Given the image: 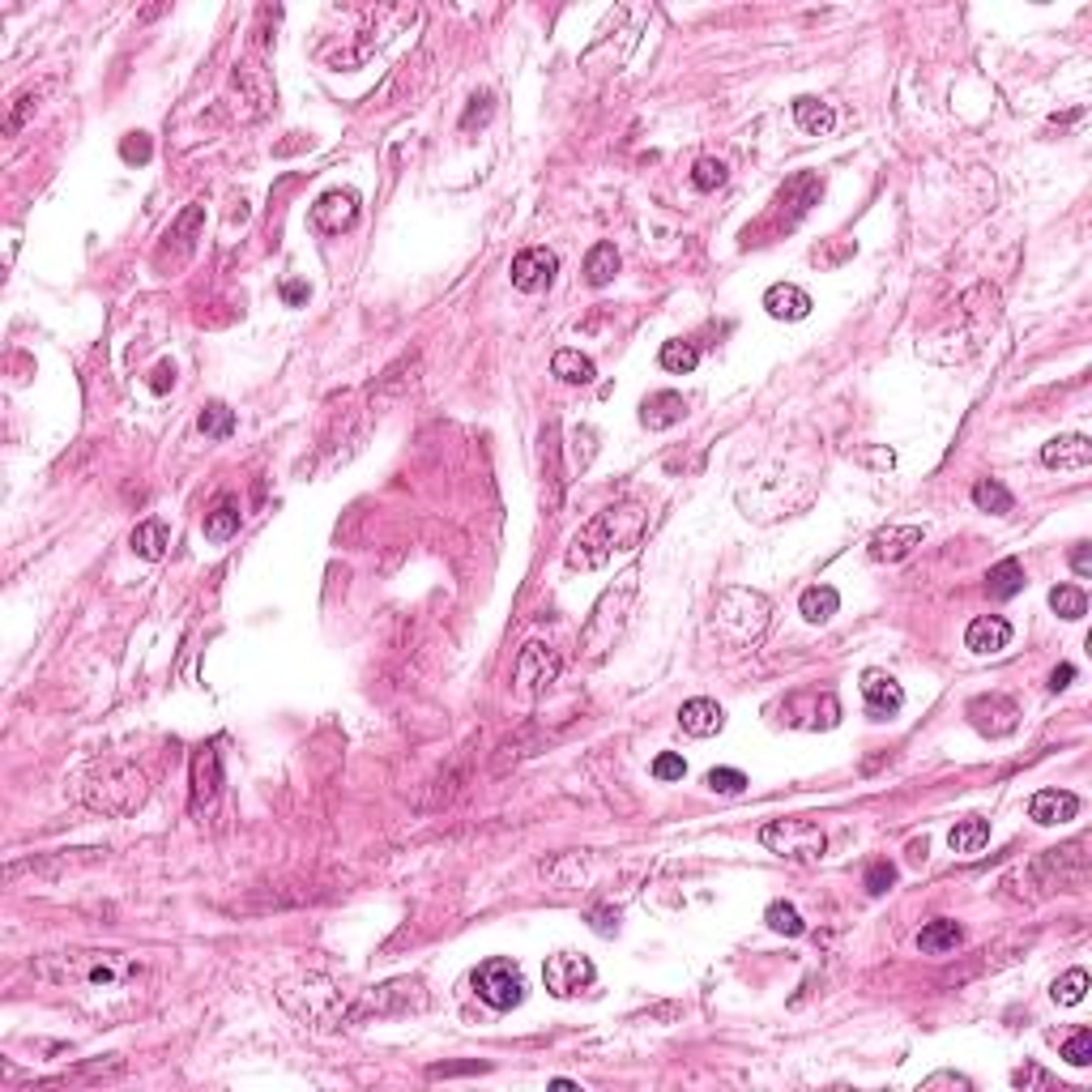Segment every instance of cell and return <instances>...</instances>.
<instances>
[{"label": "cell", "mask_w": 1092, "mask_h": 1092, "mask_svg": "<svg viewBox=\"0 0 1092 1092\" xmlns=\"http://www.w3.org/2000/svg\"><path fill=\"white\" fill-rule=\"evenodd\" d=\"M34 973L73 990L86 1007L103 1016L124 1011L141 990V964L124 952H56L34 964Z\"/></svg>", "instance_id": "cell-1"}, {"label": "cell", "mask_w": 1092, "mask_h": 1092, "mask_svg": "<svg viewBox=\"0 0 1092 1092\" xmlns=\"http://www.w3.org/2000/svg\"><path fill=\"white\" fill-rule=\"evenodd\" d=\"M615 274H619L615 244H594V248H589V257H585V282L589 286H606Z\"/></svg>", "instance_id": "cell-30"}, {"label": "cell", "mask_w": 1092, "mask_h": 1092, "mask_svg": "<svg viewBox=\"0 0 1092 1092\" xmlns=\"http://www.w3.org/2000/svg\"><path fill=\"white\" fill-rule=\"evenodd\" d=\"M201 432L209 440H226L230 432H236V410H226L222 402H213L201 410Z\"/></svg>", "instance_id": "cell-36"}, {"label": "cell", "mask_w": 1092, "mask_h": 1092, "mask_svg": "<svg viewBox=\"0 0 1092 1092\" xmlns=\"http://www.w3.org/2000/svg\"><path fill=\"white\" fill-rule=\"evenodd\" d=\"M986 589H990V598H998V602L1016 598L1020 589H1025V568H1020V560H1002V564H994L990 577H986Z\"/></svg>", "instance_id": "cell-28"}, {"label": "cell", "mask_w": 1092, "mask_h": 1092, "mask_svg": "<svg viewBox=\"0 0 1092 1092\" xmlns=\"http://www.w3.org/2000/svg\"><path fill=\"white\" fill-rule=\"evenodd\" d=\"M470 103H474V107H470V112H465V120H461V129H474V124H482V120H487V116H491V95H474Z\"/></svg>", "instance_id": "cell-45"}, {"label": "cell", "mask_w": 1092, "mask_h": 1092, "mask_svg": "<svg viewBox=\"0 0 1092 1092\" xmlns=\"http://www.w3.org/2000/svg\"><path fill=\"white\" fill-rule=\"evenodd\" d=\"M1071 568L1080 572V577H1092V547H1076V555H1071Z\"/></svg>", "instance_id": "cell-49"}, {"label": "cell", "mask_w": 1092, "mask_h": 1092, "mask_svg": "<svg viewBox=\"0 0 1092 1092\" xmlns=\"http://www.w3.org/2000/svg\"><path fill=\"white\" fill-rule=\"evenodd\" d=\"M990 840V819H981V815H969V819H960L952 836H947V845H952L956 853H977L981 845Z\"/></svg>", "instance_id": "cell-29"}, {"label": "cell", "mask_w": 1092, "mask_h": 1092, "mask_svg": "<svg viewBox=\"0 0 1092 1092\" xmlns=\"http://www.w3.org/2000/svg\"><path fill=\"white\" fill-rule=\"evenodd\" d=\"M657 359H661V367H666V371L687 375V371H695V363H700V350H695L691 342H666Z\"/></svg>", "instance_id": "cell-35"}, {"label": "cell", "mask_w": 1092, "mask_h": 1092, "mask_svg": "<svg viewBox=\"0 0 1092 1092\" xmlns=\"http://www.w3.org/2000/svg\"><path fill=\"white\" fill-rule=\"evenodd\" d=\"M764 312L773 320H802V316H811V295L794 282H777L764 291Z\"/></svg>", "instance_id": "cell-19"}, {"label": "cell", "mask_w": 1092, "mask_h": 1092, "mask_svg": "<svg viewBox=\"0 0 1092 1092\" xmlns=\"http://www.w3.org/2000/svg\"><path fill=\"white\" fill-rule=\"evenodd\" d=\"M798 611H802V619H807V623H828L840 611V594H836L832 585H811L807 594L798 598Z\"/></svg>", "instance_id": "cell-26"}, {"label": "cell", "mask_w": 1092, "mask_h": 1092, "mask_svg": "<svg viewBox=\"0 0 1092 1092\" xmlns=\"http://www.w3.org/2000/svg\"><path fill=\"white\" fill-rule=\"evenodd\" d=\"M678 726H683V734H691V739H713V734H722V726H726V709L718 700L695 695V700L678 709Z\"/></svg>", "instance_id": "cell-17"}, {"label": "cell", "mask_w": 1092, "mask_h": 1092, "mask_svg": "<svg viewBox=\"0 0 1092 1092\" xmlns=\"http://www.w3.org/2000/svg\"><path fill=\"white\" fill-rule=\"evenodd\" d=\"M964 644H969L973 653H1002L1011 644V623L1007 619H998V615H981L969 623V632H964Z\"/></svg>", "instance_id": "cell-22"}, {"label": "cell", "mask_w": 1092, "mask_h": 1092, "mask_svg": "<svg viewBox=\"0 0 1092 1092\" xmlns=\"http://www.w3.org/2000/svg\"><path fill=\"white\" fill-rule=\"evenodd\" d=\"M973 504L981 508V512H1011L1016 508V499H1011V491L1002 487V482H994V478H977V487H973Z\"/></svg>", "instance_id": "cell-32"}, {"label": "cell", "mask_w": 1092, "mask_h": 1092, "mask_svg": "<svg viewBox=\"0 0 1092 1092\" xmlns=\"http://www.w3.org/2000/svg\"><path fill=\"white\" fill-rule=\"evenodd\" d=\"M150 154H154V146H150L146 133H129V137L120 141V158H124V163H150Z\"/></svg>", "instance_id": "cell-42"}, {"label": "cell", "mask_w": 1092, "mask_h": 1092, "mask_svg": "<svg viewBox=\"0 0 1092 1092\" xmlns=\"http://www.w3.org/2000/svg\"><path fill=\"white\" fill-rule=\"evenodd\" d=\"M863 700H867L871 722H888V718H897L901 713L905 687L888 670H863Z\"/></svg>", "instance_id": "cell-13"}, {"label": "cell", "mask_w": 1092, "mask_h": 1092, "mask_svg": "<svg viewBox=\"0 0 1092 1092\" xmlns=\"http://www.w3.org/2000/svg\"><path fill=\"white\" fill-rule=\"evenodd\" d=\"M589 926H594L602 939H615V935H619V909H611V905L589 909Z\"/></svg>", "instance_id": "cell-43"}, {"label": "cell", "mask_w": 1092, "mask_h": 1092, "mask_svg": "<svg viewBox=\"0 0 1092 1092\" xmlns=\"http://www.w3.org/2000/svg\"><path fill=\"white\" fill-rule=\"evenodd\" d=\"M653 777L657 781H683L687 777L683 756H678V751H661V756L653 760Z\"/></svg>", "instance_id": "cell-41"}, {"label": "cell", "mask_w": 1092, "mask_h": 1092, "mask_svg": "<svg viewBox=\"0 0 1092 1092\" xmlns=\"http://www.w3.org/2000/svg\"><path fill=\"white\" fill-rule=\"evenodd\" d=\"M594 977H598L594 960L581 956V952H555L547 960V969H542V981H547V990L555 998H577L581 990L594 986Z\"/></svg>", "instance_id": "cell-10"}, {"label": "cell", "mask_w": 1092, "mask_h": 1092, "mask_svg": "<svg viewBox=\"0 0 1092 1092\" xmlns=\"http://www.w3.org/2000/svg\"><path fill=\"white\" fill-rule=\"evenodd\" d=\"M1054 1002H1063V1007H1076V1002H1084V994H1088V973L1084 969H1071V973H1063L1059 981H1054Z\"/></svg>", "instance_id": "cell-37"}, {"label": "cell", "mask_w": 1092, "mask_h": 1092, "mask_svg": "<svg viewBox=\"0 0 1092 1092\" xmlns=\"http://www.w3.org/2000/svg\"><path fill=\"white\" fill-rule=\"evenodd\" d=\"M811 478L807 474H794L785 465H773L751 478V487L739 491V508L751 516V521H781V516H794L811 504Z\"/></svg>", "instance_id": "cell-5"}, {"label": "cell", "mask_w": 1092, "mask_h": 1092, "mask_svg": "<svg viewBox=\"0 0 1092 1092\" xmlns=\"http://www.w3.org/2000/svg\"><path fill=\"white\" fill-rule=\"evenodd\" d=\"M1042 461L1050 465V470H1088L1092 465V440L1088 436H1054L1042 449Z\"/></svg>", "instance_id": "cell-18"}, {"label": "cell", "mask_w": 1092, "mask_h": 1092, "mask_svg": "<svg viewBox=\"0 0 1092 1092\" xmlns=\"http://www.w3.org/2000/svg\"><path fill=\"white\" fill-rule=\"evenodd\" d=\"M687 415V402H683V393H653V398H644L640 402V423L649 427V432H666V427L674 423H683Z\"/></svg>", "instance_id": "cell-20"}, {"label": "cell", "mask_w": 1092, "mask_h": 1092, "mask_svg": "<svg viewBox=\"0 0 1092 1092\" xmlns=\"http://www.w3.org/2000/svg\"><path fill=\"white\" fill-rule=\"evenodd\" d=\"M171 384H175V367H171V363H158L154 375H150V388H154V393H167Z\"/></svg>", "instance_id": "cell-47"}, {"label": "cell", "mask_w": 1092, "mask_h": 1092, "mask_svg": "<svg viewBox=\"0 0 1092 1092\" xmlns=\"http://www.w3.org/2000/svg\"><path fill=\"white\" fill-rule=\"evenodd\" d=\"M1063 1059L1071 1063V1067H1088L1092 1063V1033L1088 1029H1076L1063 1042Z\"/></svg>", "instance_id": "cell-39"}, {"label": "cell", "mask_w": 1092, "mask_h": 1092, "mask_svg": "<svg viewBox=\"0 0 1092 1092\" xmlns=\"http://www.w3.org/2000/svg\"><path fill=\"white\" fill-rule=\"evenodd\" d=\"M644 529H649V512L640 504H615L598 512L577 538L568 547V568H602L615 551H632L640 547Z\"/></svg>", "instance_id": "cell-2"}, {"label": "cell", "mask_w": 1092, "mask_h": 1092, "mask_svg": "<svg viewBox=\"0 0 1092 1092\" xmlns=\"http://www.w3.org/2000/svg\"><path fill=\"white\" fill-rule=\"evenodd\" d=\"M240 533V508L230 499H218V508L205 512V538L209 542H226Z\"/></svg>", "instance_id": "cell-31"}, {"label": "cell", "mask_w": 1092, "mask_h": 1092, "mask_svg": "<svg viewBox=\"0 0 1092 1092\" xmlns=\"http://www.w3.org/2000/svg\"><path fill=\"white\" fill-rule=\"evenodd\" d=\"M892 884H897V867H892V863H875L867 871V892H871V897H884Z\"/></svg>", "instance_id": "cell-44"}, {"label": "cell", "mask_w": 1092, "mask_h": 1092, "mask_svg": "<svg viewBox=\"0 0 1092 1092\" xmlns=\"http://www.w3.org/2000/svg\"><path fill=\"white\" fill-rule=\"evenodd\" d=\"M760 840H764V849H773L785 863H802V867L819 863L823 849H828V836H823V828L811 819H777L760 832Z\"/></svg>", "instance_id": "cell-7"}, {"label": "cell", "mask_w": 1092, "mask_h": 1092, "mask_svg": "<svg viewBox=\"0 0 1092 1092\" xmlns=\"http://www.w3.org/2000/svg\"><path fill=\"white\" fill-rule=\"evenodd\" d=\"M82 802L91 811H103V815H129L137 811L141 802L150 794V781L141 773L137 764L129 760H99L82 773V785H77Z\"/></svg>", "instance_id": "cell-4"}, {"label": "cell", "mask_w": 1092, "mask_h": 1092, "mask_svg": "<svg viewBox=\"0 0 1092 1092\" xmlns=\"http://www.w3.org/2000/svg\"><path fill=\"white\" fill-rule=\"evenodd\" d=\"M691 184L700 188V192L722 188L726 184V163H722V158H700V163L691 167Z\"/></svg>", "instance_id": "cell-38"}, {"label": "cell", "mask_w": 1092, "mask_h": 1092, "mask_svg": "<svg viewBox=\"0 0 1092 1092\" xmlns=\"http://www.w3.org/2000/svg\"><path fill=\"white\" fill-rule=\"evenodd\" d=\"M222 790V760L213 747H201L192 756V811H205Z\"/></svg>", "instance_id": "cell-15"}, {"label": "cell", "mask_w": 1092, "mask_h": 1092, "mask_svg": "<svg viewBox=\"0 0 1092 1092\" xmlns=\"http://www.w3.org/2000/svg\"><path fill=\"white\" fill-rule=\"evenodd\" d=\"M960 926L952 918H935L930 926H922V935H918V947L926 956H943V952H956L960 947Z\"/></svg>", "instance_id": "cell-25"}, {"label": "cell", "mask_w": 1092, "mask_h": 1092, "mask_svg": "<svg viewBox=\"0 0 1092 1092\" xmlns=\"http://www.w3.org/2000/svg\"><path fill=\"white\" fill-rule=\"evenodd\" d=\"M922 538H926L922 525H888L871 538V560L875 564H897L913 547H922Z\"/></svg>", "instance_id": "cell-16"}, {"label": "cell", "mask_w": 1092, "mask_h": 1092, "mask_svg": "<svg viewBox=\"0 0 1092 1092\" xmlns=\"http://www.w3.org/2000/svg\"><path fill=\"white\" fill-rule=\"evenodd\" d=\"M764 922H768V930H777V935H790V939H798L802 930H807V922L798 918V909H794L790 901H773V905H768Z\"/></svg>", "instance_id": "cell-34"}, {"label": "cell", "mask_w": 1092, "mask_h": 1092, "mask_svg": "<svg viewBox=\"0 0 1092 1092\" xmlns=\"http://www.w3.org/2000/svg\"><path fill=\"white\" fill-rule=\"evenodd\" d=\"M1029 815L1037 823H1046V828H1054V823H1067V819L1080 815V798L1067 794V790H1037L1033 802H1029Z\"/></svg>", "instance_id": "cell-21"}, {"label": "cell", "mask_w": 1092, "mask_h": 1092, "mask_svg": "<svg viewBox=\"0 0 1092 1092\" xmlns=\"http://www.w3.org/2000/svg\"><path fill=\"white\" fill-rule=\"evenodd\" d=\"M636 589H640V585H636V568H628V572H623V577L598 598L594 615H589V623H585V636H581L589 661H602L606 649H615V636L623 632V623H628V611H632V602H636Z\"/></svg>", "instance_id": "cell-6"}, {"label": "cell", "mask_w": 1092, "mask_h": 1092, "mask_svg": "<svg viewBox=\"0 0 1092 1092\" xmlns=\"http://www.w3.org/2000/svg\"><path fill=\"white\" fill-rule=\"evenodd\" d=\"M282 299L291 303V308H299V303H308V286L303 282H282Z\"/></svg>", "instance_id": "cell-48"}, {"label": "cell", "mask_w": 1092, "mask_h": 1092, "mask_svg": "<svg viewBox=\"0 0 1092 1092\" xmlns=\"http://www.w3.org/2000/svg\"><path fill=\"white\" fill-rule=\"evenodd\" d=\"M863 461H871V465H884V470H892V461H897V457H892V453H863Z\"/></svg>", "instance_id": "cell-52"}, {"label": "cell", "mask_w": 1092, "mask_h": 1092, "mask_svg": "<svg viewBox=\"0 0 1092 1092\" xmlns=\"http://www.w3.org/2000/svg\"><path fill=\"white\" fill-rule=\"evenodd\" d=\"M133 551L141 555V560H150V564H158L167 555V547H171V529H167V521L163 516H150V521H141L137 529H133Z\"/></svg>", "instance_id": "cell-23"}, {"label": "cell", "mask_w": 1092, "mask_h": 1092, "mask_svg": "<svg viewBox=\"0 0 1092 1092\" xmlns=\"http://www.w3.org/2000/svg\"><path fill=\"white\" fill-rule=\"evenodd\" d=\"M705 785L713 794H743L747 790V777L739 773V768H713V773L705 777Z\"/></svg>", "instance_id": "cell-40"}, {"label": "cell", "mask_w": 1092, "mask_h": 1092, "mask_svg": "<svg viewBox=\"0 0 1092 1092\" xmlns=\"http://www.w3.org/2000/svg\"><path fill=\"white\" fill-rule=\"evenodd\" d=\"M768 619H773V602H768L760 589H747V585H730L718 594L713 602V615H709V636H718L722 649H756L768 632Z\"/></svg>", "instance_id": "cell-3"}, {"label": "cell", "mask_w": 1092, "mask_h": 1092, "mask_svg": "<svg viewBox=\"0 0 1092 1092\" xmlns=\"http://www.w3.org/2000/svg\"><path fill=\"white\" fill-rule=\"evenodd\" d=\"M794 120H798V129L802 133H811V137H823V133H832V124H836V112L823 99L815 95H802L794 99Z\"/></svg>", "instance_id": "cell-24"}, {"label": "cell", "mask_w": 1092, "mask_h": 1092, "mask_svg": "<svg viewBox=\"0 0 1092 1092\" xmlns=\"http://www.w3.org/2000/svg\"><path fill=\"white\" fill-rule=\"evenodd\" d=\"M1071 678H1076V666H1059V670L1050 674V691H1063V687L1071 683Z\"/></svg>", "instance_id": "cell-50"}, {"label": "cell", "mask_w": 1092, "mask_h": 1092, "mask_svg": "<svg viewBox=\"0 0 1092 1092\" xmlns=\"http://www.w3.org/2000/svg\"><path fill=\"white\" fill-rule=\"evenodd\" d=\"M555 270H560V261H555L551 248H525V253H516V261H512V286L521 295H538L551 286Z\"/></svg>", "instance_id": "cell-12"}, {"label": "cell", "mask_w": 1092, "mask_h": 1092, "mask_svg": "<svg viewBox=\"0 0 1092 1092\" xmlns=\"http://www.w3.org/2000/svg\"><path fill=\"white\" fill-rule=\"evenodd\" d=\"M922 1088H926V1092H930V1088H969V1080L956 1076V1071H939V1076L922 1080Z\"/></svg>", "instance_id": "cell-46"}, {"label": "cell", "mask_w": 1092, "mask_h": 1092, "mask_svg": "<svg viewBox=\"0 0 1092 1092\" xmlns=\"http://www.w3.org/2000/svg\"><path fill=\"white\" fill-rule=\"evenodd\" d=\"M1050 611L1059 615V619H1084V611H1088L1084 589H1076V585H1059V589H1050Z\"/></svg>", "instance_id": "cell-33"}, {"label": "cell", "mask_w": 1092, "mask_h": 1092, "mask_svg": "<svg viewBox=\"0 0 1092 1092\" xmlns=\"http://www.w3.org/2000/svg\"><path fill=\"white\" fill-rule=\"evenodd\" d=\"M474 990H478V998L487 1002V1007L512 1011L516 1002L525 998V973H521V964H516V960L495 956V960H487L474 973Z\"/></svg>", "instance_id": "cell-8"}, {"label": "cell", "mask_w": 1092, "mask_h": 1092, "mask_svg": "<svg viewBox=\"0 0 1092 1092\" xmlns=\"http://www.w3.org/2000/svg\"><path fill=\"white\" fill-rule=\"evenodd\" d=\"M564 670V657L551 649L542 640H529L521 653H516V666H512V683H516V695L521 700H538V695L560 678Z\"/></svg>", "instance_id": "cell-9"}, {"label": "cell", "mask_w": 1092, "mask_h": 1092, "mask_svg": "<svg viewBox=\"0 0 1092 1092\" xmlns=\"http://www.w3.org/2000/svg\"><path fill=\"white\" fill-rule=\"evenodd\" d=\"M1011 1080H1016V1084H1050V1080L1042 1076V1071H1033V1067H1029V1071H1016Z\"/></svg>", "instance_id": "cell-51"}, {"label": "cell", "mask_w": 1092, "mask_h": 1092, "mask_svg": "<svg viewBox=\"0 0 1092 1092\" xmlns=\"http://www.w3.org/2000/svg\"><path fill=\"white\" fill-rule=\"evenodd\" d=\"M969 722L981 730V734H990V739H1002V734H1011L1016 722H1020V709L1016 700H1007V695H977V700L969 705Z\"/></svg>", "instance_id": "cell-14"}, {"label": "cell", "mask_w": 1092, "mask_h": 1092, "mask_svg": "<svg viewBox=\"0 0 1092 1092\" xmlns=\"http://www.w3.org/2000/svg\"><path fill=\"white\" fill-rule=\"evenodd\" d=\"M354 218H359V196L350 188H333L312 205V226L320 236H342L346 226H354Z\"/></svg>", "instance_id": "cell-11"}, {"label": "cell", "mask_w": 1092, "mask_h": 1092, "mask_svg": "<svg viewBox=\"0 0 1092 1092\" xmlns=\"http://www.w3.org/2000/svg\"><path fill=\"white\" fill-rule=\"evenodd\" d=\"M551 371L560 375L564 384H594V359H585L581 350H555V359H551Z\"/></svg>", "instance_id": "cell-27"}]
</instances>
